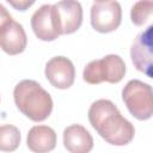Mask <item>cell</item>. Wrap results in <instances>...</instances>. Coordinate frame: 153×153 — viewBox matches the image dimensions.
I'll use <instances>...</instances> for the list:
<instances>
[{"instance_id": "1", "label": "cell", "mask_w": 153, "mask_h": 153, "mask_svg": "<svg viewBox=\"0 0 153 153\" xmlns=\"http://www.w3.org/2000/svg\"><path fill=\"white\" fill-rule=\"evenodd\" d=\"M87 115L93 129L108 143L126 146L134 139V126L121 115L120 110L111 100L98 99L93 102Z\"/></svg>"}, {"instance_id": "2", "label": "cell", "mask_w": 153, "mask_h": 153, "mask_svg": "<svg viewBox=\"0 0 153 153\" xmlns=\"http://www.w3.org/2000/svg\"><path fill=\"white\" fill-rule=\"evenodd\" d=\"M13 98L19 111L33 122L47 120L53 111L51 96L35 80L25 79L18 82Z\"/></svg>"}, {"instance_id": "3", "label": "cell", "mask_w": 153, "mask_h": 153, "mask_svg": "<svg viewBox=\"0 0 153 153\" xmlns=\"http://www.w3.org/2000/svg\"><path fill=\"white\" fill-rule=\"evenodd\" d=\"M126 74V63L121 56L110 54L99 60H93L84 68L82 78L87 84L97 85L103 81L120 82Z\"/></svg>"}, {"instance_id": "4", "label": "cell", "mask_w": 153, "mask_h": 153, "mask_svg": "<svg viewBox=\"0 0 153 153\" xmlns=\"http://www.w3.org/2000/svg\"><path fill=\"white\" fill-rule=\"evenodd\" d=\"M153 94L151 85L134 79L122 90V98L128 111L137 120L146 121L153 115Z\"/></svg>"}, {"instance_id": "5", "label": "cell", "mask_w": 153, "mask_h": 153, "mask_svg": "<svg viewBox=\"0 0 153 153\" xmlns=\"http://www.w3.org/2000/svg\"><path fill=\"white\" fill-rule=\"evenodd\" d=\"M53 18L59 35L75 32L82 23V7L78 0H60L51 5Z\"/></svg>"}, {"instance_id": "6", "label": "cell", "mask_w": 153, "mask_h": 153, "mask_svg": "<svg viewBox=\"0 0 153 153\" xmlns=\"http://www.w3.org/2000/svg\"><path fill=\"white\" fill-rule=\"evenodd\" d=\"M122 20V8L116 0L96 1L91 7V25L102 33L115 31Z\"/></svg>"}, {"instance_id": "7", "label": "cell", "mask_w": 153, "mask_h": 153, "mask_svg": "<svg viewBox=\"0 0 153 153\" xmlns=\"http://www.w3.org/2000/svg\"><path fill=\"white\" fill-rule=\"evenodd\" d=\"M153 25L140 32L133 42L130 57L137 71L145 73L148 78L153 76Z\"/></svg>"}, {"instance_id": "8", "label": "cell", "mask_w": 153, "mask_h": 153, "mask_svg": "<svg viewBox=\"0 0 153 153\" xmlns=\"http://www.w3.org/2000/svg\"><path fill=\"white\" fill-rule=\"evenodd\" d=\"M45 78L56 88H69L75 78V68L73 62L65 56H55L45 65Z\"/></svg>"}, {"instance_id": "9", "label": "cell", "mask_w": 153, "mask_h": 153, "mask_svg": "<svg viewBox=\"0 0 153 153\" xmlns=\"http://www.w3.org/2000/svg\"><path fill=\"white\" fill-rule=\"evenodd\" d=\"M27 37L22 24L11 19L0 27V48L8 55H18L26 48Z\"/></svg>"}, {"instance_id": "10", "label": "cell", "mask_w": 153, "mask_h": 153, "mask_svg": "<svg viewBox=\"0 0 153 153\" xmlns=\"http://www.w3.org/2000/svg\"><path fill=\"white\" fill-rule=\"evenodd\" d=\"M31 27L37 38L45 42L55 41L60 35L55 27L51 5H42L31 17Z\"/></svg>"}, {"instance_id": "11", "label": "cell", "mask_w": 153, "mask_h": 153, "mask_svg": "<svg viewBox=\"0 0 153 153\" xmlns=\"http://www.w3.org/2000/svg\"><path fill=\"white\" fill-rule=\"evenodd\" d=\"M63 146L71 153H87L93 147V137L80 124H72L63 130Z\"/></svg>"}, {"instance_id": "12", "label": "cell", "mask_w": 153, "mask_h": 153, "mask_svg": "<svg viewBox=\"0 0 153 153\" xmlns=\"http://www.w3.org/2000/svg\"><path fill=\"white\" fill-rule=\"evenodd\" d=\"M26 142L32 152H50L56 146V133L48 126H35L29 130Z\"/></svg>"}, {"instance_id": "13", "label": "cell", "mask_w": 153, "mask_h": 153, "mask_svg": "<svg viewBox=\"0 0 153 153\" xmlns=\"http://www.w3.org/2000/svg\"><path fill=\"white\" fill-rule=\"evenodd\" d=\"M20 131L12 124L0 126V151L12 152L16 151L20 143Z\"/></svg>"}, {"instance_id": "14", "label": "cell", "mask_w": 153, "mask_h": 153, "mask_svg": "<svg viewBox=\"0 0 153 153\" xmlns=\"http://www.w3.org/2000/svg\"><path fill=\"white\" fill-rule=\"evenodd\" d=\"M153 0H139L130 10V19L136 26L145 25L152 17Z\"/></svg>"}, {"instance_id": "15", "label": "cell", "mask_w": 153, "mask_h": 153, "mask_svg": "<svg viewBox=\"0 0 153 153\" xmlns=\"http://www.w3.org/2000/svg\"><path fill=\"white\" fill-rule=\"evenodd\" d=\"M14 10L18 11H26L27 8H30L36 0H6Z\"/></svg>"}, {"instance_id": "16", "label": "cell", "mask_w": 153, "mask_h": 153, "mask_svg": "<svg viewBox=\"0 0 153 153\" xmlns=\"http://www.w3.org/2000/svg\"><path fill=\"white\" fill-rule=\"evenodd\" d=\"M12 19V16L8 13V11L0 4V27L4 26L7 22H10Z\"/></svg>"}, {"instance_id": "17", "label": "cell", "mask_w": 153, "mask_h": 153, "mask_svg": "<svg viewBox=\"0 0 153 153\" xmlns=\"http://www.w3.org/2000/svg\"><path fill=\"white\" fill-rule=\"evenodd\" d=\"M94 1H102V0H94Z\"/></svg>"}]
</instances>
